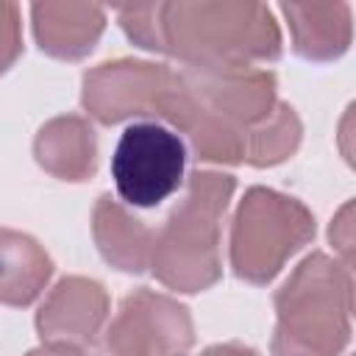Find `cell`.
<instances>
[{"label":"cell","instance_id":"6da1fadb","mask_svg":"<svg viewBox=\"0 0 356 356\" xmlns=\"http://www.w3.org/2000/svg\"><path fill=\"white\" fill-rule=\"evenodd\" d=\"M120 25L145 50L170 53L184 67L242 70L275 61L281 33L273 11L259 3H150L120 11Z\"/></svg>","mask_w":356,"mask_h":356},{"label":"cell","instance_id":"7a4b0ae2","mask_svg":"<svg viewBox=\"0 0 356 356\" xmlns=\"http://www.w3.org/2000/svg\"><path fill=\"white\" fill-rule=\"evenodd\" d=\"M275 356H337L350 337V273L314 253L275 295Z\"/></svg>","mask_w":356,"mask_h":356},{"label":"cell","instance_id":"3957f363","mask_svg":"<svg viewBox=\"0 0 356 356\" xmlns=\"http://www.w3.org/2000/svg\"><path fill=\"white\" fill-rule=\"evenodd\" d=\"M234 178L195 172L186 197L172 209L153 242V273L172 289L197 292L220 278V220Z\"/></svg>","mask_w":356,"mask_h":356},{"label":"cell","instance_id":"277c9868","mask_svg":"<svg viewBox=\"0 0 356 356\" xmlns=\"http://www.w3.org/2000/svg\"><path fill=\"white\" fill-rule=\"evenodd\" d=\"M312 236L314 217L300 200L253 186L234 217L231 267L250 284H267Z\"/></svg>","mask_w":356,"mask_h":356},{"label":"cell","instance_id":"5b68a950","mask_svg":"<svg viewBox=\"0 0 356 356\" xmlns=\"http://www.w3.org/2000/svg\"><path fill=\"white\" fill-rule=\"evenodd\" d=\"M186 145L161 122L128 125L111 153V178L120 200L134 209L164 203L184 184Z\"/></svg>","mask_w":356,"mask_h":356},{"label":"cell","instance_id":"8992f818","mask_svg":"<svg viewBox=\"0 0 356 356\" xmlns=\"http://www.w3.org/2000/svg\"><path fill=\"white\" fill-rule=\"evenodd\" d=\"M192 345V323L181 303L139 289L120 306L95 356H181Z\"/></svg>","mask_w":356,"mask_h":356},{"label":"cell","instance_id":"52a82bcc","mask_svg":"<svg viewBox=\"0 0 356 356\" xmlns=\"http://www.w3.org/2000/svg\"><path fill=\"white\" fill-rule=\"evenodd\" d=\"M167 72V67L147 61L100 64L83 75V108L100 122H120L131 114H153Z\"/></svg>","mask_w":356,"mask_h":356},{"label":"cell","instance_id":"ba28073f","mask_svg":"<svg viewBox=\"0 0 356 356\" xmlns=\"http://www.w3.org/2000/svg\"><path fill=\"white\" fill-rule=\"evenodd\" d=\"M103 317H106L103 286L86 278H64L50 295V300L42 306L36 325L42 337L64 339V345H72V342H92Z\"/></svg>","mask_w":356,"mask_h":356},{"label":"cell","instance_id":"9c48e42d","mask_svg":"<svg viewBox=\"0 0 356 356\" xmlns=\"http://www.w3.org/2000/svg\"><path fill=\"white\" fill-rule=\"evenodd\" d=\"M33 36L39 47L56 58H81L86 56L106 25V11L97 6L78 3H36Z\"/></svg>","mask_w":356,"mask_h":356},{"label":"cell","instance_id":"30bf717a","mask_svg":"<svg viewBox=\"0 0 356 356\" xmlns=\"http://www.w3.org/2000/svg\"><path fill=\"white\" fill-rule=\"evenodd\" d=\"M281 11L289 19L295 53L309 61H331L350 44V6H295L284 3Z\"/></svg>","mask_w":356,"mask_h":356},{"label":"cell","instance_id":"8fae6325","mask_svg":"<svg viewBox=\"0 0 356 356\" xmlns=\"http://www.w3.org/2000/svg\"><path fill=\"white\" fill-rule=\"evenodd\" d=\"M53 264L25 234L0 231V303L28 306L47 284Z\"/></svg>","mask_w":356,"mask_h":356},{"label":"cell","instance_id":"7c38bea8","mask_svg":"<svg viewBox=\"0 0 356 356\" xmlns=\"http://www.w3.org/2000/svg\"><path fill=\"white\" fill-rule=\"evenodd\" d=\"M36 159L61 178L83 181L95 172V134L78 117H58L42 128L36 139Z\"/></svg>","mask_w":356,"mask_h":356},{"label":"cell","instance_id":"4fadbf2b","mask_svg":"<svg viewBox=\"0 0 356 356\" xmlns=\"http://www.w3.org/2000/svg\"><path fill=\"white\" fill-rule=\"evenodd\" d=\"M95 236H97L100 253L120 270L142 273L147 267L150 231L142 225V220L131 217L108 195H103L95 209Z\"/></svg>","mask_w":356,"mask_h":356},{"label":"cell","instance_id":"5bb4252c","mask_svg":"<svg viewBox=\"0 0 356 356\" xmlns=\"http://www.w3.org/2000/svg\"><path fill=\"white\" fill-rule=\"evenodd\" d=\"M19 53H22L19 8L14 3H0V75L17 61Z\"/></svg>","mask_w":356,"mask_h":356},{"label":"cell","instance_id":"9a60e30c","mask_svg":"<svg viewBox=\"0 0 356 356\" xmlns=\"http://www.w3.org/2000/svg\"><path fill=\"white\" fill-rule=\"evenodd\" d=\"M203 356H256L250 348H239V345H217V348H209Z\"/></svg>","mask_w":356,"mask_h":356},{"label":"cell","instance_id":"2e32d148","mask_svg":"<svg viewBox=\"0 0 356 356\" xmlns=\"http://www.w3.org/2000/svg\"><path fill=\"white\" fill-rule=\"evenodd\" d=\"M28 356H83L81 350H75L72 345H47V348H42V350H33V353H28Z\"/></svg>","mask_w":356,"mask_h":356}]
</instances>
